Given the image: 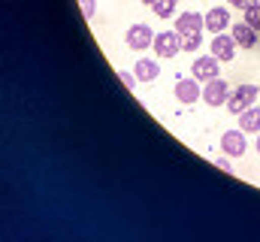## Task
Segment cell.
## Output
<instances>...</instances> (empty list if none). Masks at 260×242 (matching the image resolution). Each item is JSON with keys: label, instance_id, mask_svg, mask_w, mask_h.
Here are the masks:
<instances>
[{"label": "cell", "instance_id": "cell-1", "mask_svg": "<svg viewBox=\"0 0 260 242\" xmlns=\"http://www.w3.org/2000/svg\"><path fill=\"white\" fill-rule=\"evenodd\" d=\"M257 94H260L257 85H239L236 91H230V97H227V109H230L233 115H239V112H245V109L254 106Z\"/></svg>", "mask_w": 260, "mask_h": 242}, {"label": "cell", "instance_id": "cell-2", "mask_svg": "<svg viewBox=\"0 0 260 242\" xmlns=\"http://www.w3.org/2000/svg\"><path fill=\"white\" fill-rule=\"evenodd\" d=\"M154 55L157 58H176V52H182V37L179 31H160L154 34Z\"/></svg>", "mask_w": 260, "mask_h": 242}, {"label": "cell", "instance_id": "cell-3", "mask_svg": "<svg viewBox=\"0 0 260 242\" xmlns=\"http://www.w3.org/2000/svg\"><path fill=\"white\" fill-rule=\"evenodd\" d=\"M227 97H230V85H227L221 76L203 85V103H206V106H224Z\"/></svg>", "mask_w": 260, "mask_h": 242}, {"label": "cell", "instance_id": "cell-4", "mask_svg": "<svg viewBox=\"0 0 260 242\" xmlns=\"http://www.w3.org/2000/svg\"><path fill=\"white\" fill-rule=\"evenodd\" d=\"M151 46H154L151 24H130L127 27V49L142 52V49H151Z\"/></svg>", "mask_w": 260, "mask_h": 242}, {"label": "cell", "instance_id": "cell-5", "mask_svg": "<svg viewBox=\"0 0 260 242\" xmlns=\"http://www.w3.org/2000/svg\"><path fill=\"white\" fill-rule=\"evenodd\" d=\"M221 60L215 58V55H200V58L194 60V67H191V73H194L197 82H212V79H218V73H221V67H218Z\"/></svg>", "mask_w": 260, "mask_h": 242}, {"label": "cell", "instance_id": "cell-6", "mask_svg": "<svg viewBox=\"0 0 260 242\" xmlns=\"http://www.w3.org/2000/svg\"><path fill=\"white\" fill-rule=\"evenodd\" d=\"M212 55L218 60H233L236 55V40H233V34H215V43H212Z\"/></svg>", "mask_w": 260, "mask_h": 242}, {"label": "cell", "instance_id": "cell-7", "mask_svg": "<svg viewBox=\"0 0 260 242\" xmlns=\"http://www.w3.org/2000/svg\"><path fill=\"white\" fill-rule=\"evenodd\" d=\"M203 18H206V31H212V34H224V31L230 27V12H227L224 6L209 9Z\"/></svg>", "mask_w": 260, "mask_h": 242}, {"label": "cell", "instance_id": "cell-8", "mask_svg": "<svg viewBox=\"0 0 260 242\" xmlns=\"http://www.w3.org/2000/svg\"><path fill=\"white\" fill-rule=\"evenodd\" d=\"M221 148H224V155H230V158L242 155V152H245V130H227V133L221 136Z\"/></svg>", "mask_w": 260, "mask_h": 242}, {"label": "cell", "instance_id": "cell-9", "mask_svg": "<svg viewBox=\"0 0 260 242\" xmlns=\"http://www.w3.org/2000/svg\"><path fill=\"white\" fill-rule=\"evenodd\" d=\"M176 97L188 106V103H197L200 97H203V91H200V82L197 79H179L176 82Z\"/></svg>", "mask_w": 260, "mask_h": 242}, {"label": "cell", "instance_id": "cell-10", "mask_svg": "<svg viewBox=\"0 0 260 242\" xmlns=\"http://www.w3.org/2000/svg\"><path fill=\"white\" fill-rule=\"evenodd\" d=\"M230 34H233L236 46H242V49H251V46L257 43V31H254L248 21H242V24H233V27H230Z\"/></svg>", "mask_w": 260, "mask_h": 242}, {"label": "cell", "instance_id": "cell-11", "mask_svg": "<svg viewBox=\"0 0 260 242\" xmlns=\"http://www.w3.org/2000/svg\"><path fill=\"white\" fill-rule=\"evenodd\" d=\"M203 27H206V18L200 12H182L176 18V31L179 34H191V31H203Z\"/></svg>", "mask_w": 260, "mask_h": 242}, {"label": "cell", "instance_id": "cell-12", "mask_svg": "<svg viewBox=\"0 0 260 242\" xmlns=\"http://www.w3.org/2000/svg\"><path fill=\"white\" fill-rule=\"evenodd\" d=\"M133 73H136V79H139V82H154V79L160 76V67H157V60L139 58V60H136V67H133Z\"/></svg>", "mask_w": 260, "mask_h": 242}, {"label": "cell", "instance_id": "cell-13", "mask_svg": "<svg viewBox=\"0 0 260 242\" xmlns=\"http://www.w3.org/2000/svg\"><path fill=\"white\" fill-rule=\"evenodd\" d=\"M239 130H245V133H260V109L257 106L239 112Z\"/></svg>", "mask_w": 260, "mask_h": 242}, {"label": "cell", "instance_id": "cell-14", "mask_svg": "<svg viewBox=\"0 0 260 242\" xmlns=\"http://www.w3.org/2000/svg\"><path fill=\"white\" fill-rule=\"evenodd\" d=\"M179 37H182V52H197V49H200V37H203V31L179 34Z\"/></svg>", "mask_w": 260, "mask_h": 242}, {"label": "cell", "instance_id": "cell-15", "mask_svg": "<svg viewBox=\"0 0 260 242\" xmlns=\"http://www.w3.org/2000/svg\"><path fill=\"white\" fill-rule=\"evenodd\" d=\"M176 3H179V0H157L151 9H154V15H157V18H170V15L176 12Z\"/></svg>", "mask_w": 260, "mask_h": 242}, {"label": "cell", "instance_id": "cell-16", "mask_svg": "<svg viewBox=\"0 0 260 242\" xmlns=\"http://www.w3.org/2000/svg\"><path fill=\"white\" fill-rule=\"evenodd\" d=\"M245 21H248V24L260 34V3H254V6H248V9H245Z\"/></svg>", "mask_w": 260, "mask_h": 242}, {"label": "cell", "instance_id": "cell-17", "mask_svg": "<svg viewBox=\"0 0 260 242\" xmlns=\"http://www.w3.org/2000/svg\"><path fill=\"white\" fill-rule=\"evenodd\" d=\"M121 82H124L127 88H133V85H136V73H127V70H121Z\"/></svg>", "mask_w": 260, "mask_h": 242}, {"label": "cell", "instance_id": "cell-18", "mask_svg": "<svg viewBox=\"0 0 260 242\" xmlns=\"http://www.w3.org/2000/svg\"><path fill=\"white\" fill-rule=\"evenodd\" d=\"M82 3V12H85V18H91L94 15V0H79Z\"/></svg>", "mask_w": 260, "mask_h": 242}, {"label": "cell", "instance_id": "cell-19", "mask_svg": "<svg viewBox=\"0 0 260 242\" xmlns=\"http://www.w3.org/2000/svg\"><path fill=\"white\" fill-rule=\"evenodd\" d=\"M215 167H218V170H224V173H233V167H230V161H227V158H218V161H215Z\"/></svg>", "mask_w": 260, "mask_h": 242}, {"label": "cell", "instance_id": "cell-20", "mask_svg": "<svg viewBox=\"0 0 260 242\" xmlns=\"http://www.w3.org/2000/svg\"><path fill=\"white\" fill-rule=\"evenodd\" d=\"M236 9H248V6H254V3H260V0H230Z\"/></svg>", "mask_w": 260, "mask_h": 242}, {"label": "cell", "instance_id": "cell-21", "mask_svg": "<svg viewBox=\"0 0 260 242\" xmlns=\"http://www.w3.org/2000/svg\"><path fill=\"white\" fill-rule=\"evenodd\" d=\"M142 3H145V6H154V3H157V0H142Z\"/></svg>", "mask_w": 260, "mask_h": 242}, {"label": "cell", "instance_id": "cell-22", "mask_svg": "<svg viewBox=\"0 0 260 242\" xmlns=\"http://www.w3.org/2000/svg\"><path fill=\"white\" fill-rule=\"evenodd\" d=\"M257 152H260V139H257Z\"/></svg>", "mask_w": 260, "mask_h": 242}]
</instances>
